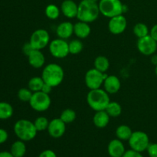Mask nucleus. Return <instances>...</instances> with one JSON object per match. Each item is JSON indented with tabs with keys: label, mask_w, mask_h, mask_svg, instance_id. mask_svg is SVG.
<instances>
[{
	"label": "nucleus",
	"mask_w": 157,
	"mask_h": 157,
	"mask_svg": "<svg viewBox=\"0 0 157 157\" xmlns=\"http://www.w3.org/2000/svg\"><path fill=\"white\" fill-rule=\"evenodd\" d=\"M98 3L94 0H82L78 5L77 18L79 21L91 23L98 19L100 15Z\"/></svg>",
	"instance_id": "nucleus-1"
},
{
	"label": "nucleus",
	"mask_w": 157,
	"mask_h": 157,
	"mask_svg": "<svg viewBox=\"0 0 157 157\" xmlns=\"http://www.w3.org/2000/svg\"><path fill=\"white\" fill-rule=\"evenodd\" d=\"M64 72L62 67L58 64L51 63L44 67L41 78L45 84L55 87L59 86L64 80Z\"/></svg>",
	"instance_id": "nucleus-2"
},
{
	"label": "nucleus",
	"mask_w": 157,
	"mask_h": 157,
	"mask_svg": "<svg viewBox=\"0 0 157 157\" xmlns=\"http://www.w3.org/2000/svg\"><path fill=\"white\" fill-rule=\"evenodd\" d=\"M87 102L89 107L94 111L104 110L110 102L109 94L104 89L90 90L87 95Z\"/></svg>",
	"instance_id": "nucleus-3"
},
{
	"label": "nucleus",
	"mask_w": 157,
	"mask_h": 157,
	"mask_svg": "<svg viewBox=\"0 0 157 157\" xmlns=\"http://www.w3.org/2000/svg\"><path fill=\"white\" fill-rule=\"evenodd\" d=\"M14 132L17 137L24 142L31 141L36 136L38 130L34 123L26 119H21L16 121L14 125Z\"/></svg>",
	"instance_id": "nucleus-4"
},
{
	"label": "nucleus",
	"mask_w": 157,
	"mask_h": 157,
	"mask_svg": "<svg viewBox=\"0 0 157 157\" xmlns=\"http://www.w3.org/2000/svg\"><path fill=\"white\" fill-rule=\"evenodd\" d=\"M98 6L101 14L109 18L125 12V6L121 0H100Z\"/></svg>",
	"instance_id": "nucleus-5"
},
{
	"label": "nucleus",
	"mask_w": 157,
	"mask_h": 157,
	"mask_svg": "<svg viewBox=\"0 0 157 157\" xmlns=\"http://www.w3.org/2000/svg\"><path fill=\"white\" fill-rule=\"evenodd\" d=\"M128 142L130 149L140 153L146 151L150 144L148 135L140 130L133 132Z\"/></svg>",
	"instance_id": "nucleus-6"
},
{
	"label": "nucleus",
	"mask_w": 157,
	"mask_h": 157,
	"mask_svg": "<svg viewBox=\"0 0 157 157\" xmlns=\"http://www.w3.org/2000/svg\"><path fill=\"white\" fill-rule=\"evenodd\" d=\"M31 107L37 112H44L48 110L52 104L49 94L42 91L35 92L29 101Z\"/></svg>",
	"instance_id": "nucleus-7"
},
{
	"label": "nucleus",
	"mask_w": 157,
	"mask_h": 157,
	"mask_svg": "<svg viewBox=\"0 0 157 157\" xmlns=\"http://www.w3.org/2000/svg\"><path fill=\"white\" fill-rule=\"evenodd\" d=\"M108 76L105 73L99 71L96 68L90 69L85 74L84 81L85 84L90 90L101 88V85L104 84V80Z\"/></svg>",
	"instance_id": "nucleus-8"
},
{
	"label": "nucleus",
	"mask_w": 157,
	"mask_h": 157,
	"mask_svg": "<svg viewBox=\"0 0 157 157\" xmlns=\"http://www.w3.org/2000/svg\"><path fill=\"white\" fill-rule=\"evenodd\" d=\"M29 43L35 50L41 51L50 43V35L48 32L45 29H37L31 35Z\"/></svg>",
	"instance_id": "nucleus-9"
},
{
	"label": "nucleus",
	"mask_w": 157,
	"mask_h": 157,
	"mask_svg": "<svg viewBox=\"0 0 157 157\" xmlns=\"http://www.w3.org/2000/svg\"><path fill=\"white\" fill-rule=\"evenodd\" d=\"M51 55L56 58H64L70 54L68 43L62 38H56L48 44Z\"/></svg>",
	"instance_id": "nucleus-10"
},
{
	"label": "nucleus",
	"mask_w": 157,
	"mask_h": 157,
	"mask_svg": "<svg viewBox=\"0 0 157 157\" xmlns=\"http://www.w3.org/2000/svg\"><path fill=\"white\" fill-rule=\"evenodd\" d=\"M137 49L142 55L151 56L156 53L157 50V41H155L150 35L138 38Z\"/></svg>",
	"instance_id": "nucleus-11"
},
{
	"label": "nucleus",
	"mask_w": 157,
	"mask_h": 157,
	"mask_svg": "<svg viewBox=\"0 0 157 157\" xmlns=\"http://www.w3.org/2000/svg\"><path fill=\"white\" fill-rule=\"evenodd\" d=\"M127 26V21L124 15H119L110 18L108 22V29L113 35H121L125 32Z\"/></svg>",
	"instance_id": "nucleus-12"
},
{
	"label": "nucleus",
	"mask_w": 157,
	"mask_h": 157,
	"mask_svg": "<svg viewBox=\"0 0 157 157\" xmlns=\"http://www.w3.org/2000/svg\"><path fill=\"white\" fill-rule=\"evenodd\" d=\"M47 130L52 138L58 139L65 133L66 124L60 117L55 118L49 122Z\"/></svg>",
	"instance_id": "nucleus-13"
},
{
	"label": "nucleus",
	"mask_w": 157,
	"mask_h": 157,
	"mask_svg": "<svg viewBox=\"0 0 157 157\" xmlns=\"http://www.w3.org/2000/svg\"><path fill=\"white\" fill-rule=\"evenodd\" d=\"M107 152L110 157H122L126 152L123 141L119 139L112 140L107 146Z\"/></svg>",
	"instance_id": "nucleus-14"
},
{
	"label": "nucleus",
	"mask_w": 157,
	"mask_h": 157,
	"mask_svg": "<svg viewBox=\"0 0 157 157\" xmlns=\"http://www.w3.org/2000/svg\"><path fill=\"white\" fill-rule=\"evenodd\" d=\"M104 88L109 94L117 93L121 87V83L118 77L108 75L104 81Z\"/></svg>",
	"instance_id": "nucleus-15"
},
{
	"label": "nucleus",
	"mask_w": 157,
	"mask_h": 157,
	"mask_svg": "<svg viewBox=\"0 0 157 157\" xmlns=\"http://www.w3.org/2000/svg\"><path fill=\"white\" fill-rule=\"evenodd\" d=\"M78 5L73 0H64L61 5V12L67 18H73L78 15Z\"/></svg>",
	"instance_id": "nucleus-16"
},
{
	"label": "nucleus",
	"mask_w": 157,
	"mask_h": 157,
	"mask_svg": "<svg viewBox=\"0 0 157 157\" xmlns=\"http://www.w3.org/2000/svg\"><path fill=\"white\" fill-rule=\"evenodd\" d=\"M29 63L34 68H41L44 66L45 63V58L41 50H35L34 49L29 55H28Z\"/></svg>",
	"instance_id": "nucleus-17"
},
{
	"label": "nucleus",
	"mask_w": 157,
	"mask_h": 157,
	"mask_svg": "<svg viewBox=\"0 0 157 157\" xmlns=\"http://www.w3.org/2000/svg\"><path fill=\"white\" fill-rule=\"evenodd\" d=\"M56 34L59 38L67 39L74 34V25L71 21H63L58 25Z\"/></svg>",
	"instance_id": "nucleus-18"
},
{
	"label": "nucleus",
	"mask_w": 157,
	"mask_h": 157,
	"mask_svg": "<svg viewBox=\"0 0 157 157\" xmlns=\"http://www.w3.org/2000/svg\"><path fill=\"white\" fill-rule=\"evenodd\" d=\"M91 32L89 23L79 21L74 25V34L80 39L87 38Z\"/></svg>",
	"instance_id": "nucleus-19"
},
{
	"label": "nucleus",
	"mask_w": 157,
	"mask_h": 157,
	"mask_svg": "<svg viewBox=\"0 0 157 157\" xmlns=\"http://www.w3.org/2000/svg\"><path fill=\"white\" fill-rule=\"evenodd\" d=\"M110 117L109 116L105 110L96 111L93 118L94 124L98 128L103 129L108 125L109 122H110Z\"/></svg>",
	"instance_id": "nucleus-20"
},
{
	"label": "nucleus",
	"mask_w": 157,
	"mask_h": 157,
	"mask_svg": "<svg viewBox=\"0 0 157 157\" xmlns=\"http://www.w3.org/2000/svg\"><path fill=\"white\" fill-rule=\"evenodd\" d=\"M10 152L14 157H23L26 153V146L24 141L18 140L12 144Z\"/></svg>",
	"instance_id": "nucleus-21"
},
{
	"label": "nucleus",
	"mask_w": 157,
	"mask_h": 157,
	"mask_svg": "<svg viewBox=\"0 0 157 157\" xmlns=\"http://www.w3.org/2000/svg\"><path fill=\"white\" fill-rule=\"evenodd\" d=\"M115 133H116L117 139L121 140L122 141H127L129 140L132 133H133V131H132L131 128L129 126L123 124V125H120L117 128Z\"/></svg>",
	"instance_id": "nucleus-22"
},
{
	"label": "nucleus",
	"mask_w": 157,
	"mask_h": 157,
	"mask_svg": "<svg viewBox=\"0 0 157 157\" xmlns=\"http://www.w3.org/2000/svg\"><path fill=\"white\" fill-rule=\"evenodd\" d=\"M94 65V68H96L97 70L103 73H106V71L110 67V61L107 57L100 55L95 58Z\"/></svg>",
	"instance_id": "nucleus-23"
},
{
	"label": "nucleus",
	"mask_w": 157,
	"mask_h": 157,
	"mask_svg": "<svg viewBox=\"0 0 157 157\" xmlns=\"http://www.w3.org/2000/svg\"><path fill=\"white\" fill-rule=\"evenodd\" d=\"M105 110L110 117H117L122 113V107L118 102L110 101Z\"/></svg>",
	"instance_id": "nucleus-24"
},
{
	"label": "nucleus",
	"mask_w": 157,
	"mask_h": 157,
	"mask_svg": "<svg viewBox=\"0 0 157 157\" xmlns=\"http://www.w3.org/2000/svg\"><path fill=\"white\" fill-rule=\"evenodd\" d=\"M13 107L8 102H0V120H7L13 115Z\"/></svg>",
	"instance_id": "nucleus-25"
},
{
	"label": "nucleus",
	"mask_w": 157,
	"mask_h": 157,
	"mask_svg": "<svg viewBox=\"0 0 157 157\" xmlns=\"http://www.w3.org/2000/svg\"><path fill=\"white\" fill-rule=\"evenodd\" d=\"M44 82L41 77H33L31 78L28 84V87L32 90L33 93L41 91Z\"/></svg>",
	"instance_id": "nucleus-26"
},
{
	"label": "nucleus",
	"mask_w": 157,
	"mask_h": 157,
	"mask_svg": "<svg viewBox=\"0 0 157 157\" xmlns=\"http://www.w3.org/2000/svg\"><path fill=\"white\" fill-rule=\"evenodd\" d=\"M44 12H45V15L48 18L51 20H56L60 16L61 9L56 5L50 4L45 8Z\"/></svg>",
	"instance_id": "nucleus-27"
},
{
	"label": "nucleus",
	"mask_w": 157,
	"mask_h": 157,
	"mask_svg": "<svg viewBox=\"0 0 157 157\" xmlns=\"http://www.w3.org/2000/svg\"><path fill=\"white\" fill-rule=\"evenodd\" d=\"M133 33L138 38H140L150 35V30L147 25L139 22L136 23L133 27Z\"/></svg>",
	"instance_id": "nucleus-28"
},
{
	"label": "nucleus",
	"mask_w": 157,
	"mask_h": 157,
	"mask_svg": "<svg viewBox=\"0 0 157 157\" xmlns=\"http://www.w3.org/2000/svg\"><path fill=\"white\" fill-rule=\"evenodd\" d=\"M76 112L72 109L67 108L63 110L60 115V118L66 124H69L73 123L76 119Z\"/></svg>",
	"instance_id": "nucleus-29"
},
{
	"label": "nucleus",
	"mask_w": 157,
	"mask_h": 157,
	"mask_svg": "<svg viewBox=\"0 0 157 157\" xmlns=\"http://www.w3.org/2000/svg\"><path fill=\"white\" fill-rule=\"evenodd\" d=\"M69 52L72 55H78L81 53L84 48L82 41L79 39H74L68 43Z\"/></svg>",
	"instance_id": "nucleus-30"
},
{
	"label": "nucleus",
	"mask_w": 157,
	"mask_h": 157,
	"mask_svg": "<svg viewBox=\"0 0 157 157\" xmlns=\"http://www.w3.org/2000/svg\"><path fill=\"white\" fill-rule=\"evenodd\" d=\"M49 122L50 121L44 117H38V118L34 121V125L38 131H44V130H48Z\"/></svg>",
	"instance_id": "nucleus-31"
},
{
	"label": "nucleus",
	"mask_w": 157,
	"mask_h": 157,
	"mask_svg": "<svg viewBox=\"0 0 157 157\" xmlns=\"http://www.w3.org/2000/svg\"><path fill=\"white\" fill-rule=\"evenodd\" d=\"M33 92L28 87H23V88L19 89L18 91V98L22 102H29L32 98Z\"/></svg>",
	"instance_id": "nucleus-32"
},
{
	"label": "nucleus",
	"mask_w": 157,
	"mask_h": 157,
	"mask_svg": "<svg viewBox=\"0 0 157 157\" xmlns=\"http://www.w3.org/2000/svg\"><path fill=\"white\" fill-rule=\"evenodd\" d=\"M147 151L150 157H157V143L150 144Z\"/></svg>",
	"instance_id": "nucleus-33"
},
{
	"label": "nucleus",
	"mask_w": 157,
	"mask_h": 157,
	"mask_svg": "<svg viewBox=\"0 0 157 157\" xmlns=\"http://www.w3.org/2000/svg\"><path fill=\"white\" fill-rule=\"evenodd\" d=\"M122 157H144V156L140 152H137L136 150H133L132 149H130L129 150H126L124 156Z\"/></svg>",
	"instance_id": "nucleus-34"
},
{
	"label": "nucleus",
	"mask_w": 157,
	"mask_h": 157,
	"mask_svg": "<svg viewBox=\"0 0 157 157\" xmlns=\"http://www.w3.org/2000/svg\"><path fill=\"white\" fill-rule=\"evenodd\" d=\"M9 138V133L6 130L0 128V144H2L7 141Z\"/></svg>",
	"instance_id": "nucleus-35"
},
{
	"label": "nucleus",
	"mask_w": 157,
	"mask_h": 157,
	"mask_svg": "<svg viewBox=\"0 0 157 157\" xmlns=\"http://www.w3.org/2000/svg\"><path fill=\"white\" fill-rule=\"evenodd\" d=\"M38 157H57V155L53 150H45L40 153Z\"/></svg>",
	"instance_id": "nucleus-36"
},
{
	"label": "nucleus",
	"mask_w": 157,
	"mask_h": 157,
	"mask_svg": "<svg viewBox=\"0 0 157 157\" xmlns=\"http://www.w3.org/2000/svg\"><path fill=\"white\" fill-rule=\"evenodd\" d=\"M33 50L34 48L32 47V45H31V44L29 42L25 44L22 47V51L26 56H28V55H29Z\"/></svg>",
	"instance_id": "nucleus-37"
},
{
	"label": "nucleus",
	"mask_w": 157,
	"mask_h": 157,
	"mask_svg": "<svg viewBox=\"0 0 157 157\" xmlns=\"http://www.w3.org/2000/svg\"><path fill=\"white\" fill-rule=\"evenodd\" d=\"M150 35L157 41V24L153 25L152 29L150 30Z\"/></svg>",
	"instance_id": "nucleus-38"
},
{
	"label": "nucleus",
	"mask_w": 157,
	"mask_h": 157,
	"mask_svg": "<svg viewBox=\"0 0 157 157\" xmlns=\"http://www.w3.org/2000/svg\"><path fill=\"white\" fill-rule=\"evenodd\" d=\"M52 88H53V87H52V86L48 85V84H45V83H44V85H43V87H42V88H41V91H42V92H44V93L49 94L52 92Z\"/></svg>",
	"instance_id": "nucleus-39"
},
{
	"label": "nucleus",
	"mask_w": 157,
	"mask_h": 157,
	"mask_svg": "<svg viewBox=\"0 0 157 157\" xmlns=\"http://www.w3.org/2000/svg\"><path fill=\"white\" fill-rule=\"evenodd\" d=\"M0 157H14L11 152L8 151H2L0 152Z\"/></svg>",
	"instance_id": "nucleus-40"
},
{
	"label": "nucleus",
	"mask_w": 157,
	"mask_h": 157,
	"mask_svg": "<svg viewBox=\"0 0 157 157\" xmlns=\"http://www.w3.org/2000/svg\"><path fill=\"white\" fill-rule=\"evenodd\" d=\"M152 58H151V62L152 64H154L155 66L157 65V55H155L153 54V55H151Z\"/></svg>",
	"instance_id": "nucleus-41"
},
{
	"label": "nucleus",
	"mask_w": 157,
	"mask_h": 157,
	"mask_svg": "<svg viewBox=\"0 0 157 157\" xmlns=\"http://www.w3.org/2000/svg\"><path fill=\"white\" fill-rule=\"evenodd\" d=\"M155 74H156V75L157 76V65L156 66V67H155Z\"/></svg>",
	"instance_id": "nucleus-42"
}]
</instances>
